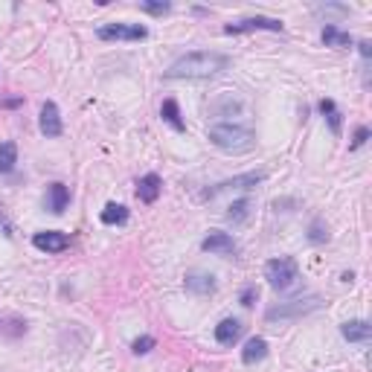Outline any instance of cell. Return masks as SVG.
I'll list each match as a JSON object with an SVG mask.
<instances>
[{"mask_svg":"<svg viewBox=\"0 0 372 372\" xmlns=\"http://www.w3.org/2000/svg\"><path fill=\"white\" fill-rule=\"evenodd\" d=\"M201 247L207 250V253H212V256H233L236 253V242H233V236L230 233H209V236L201 242Z\"/></svg>","mask_w":372,"mask_h":372,"instance_id":"obj_9","label":"cell"},{"mask_svg":"<svg viewBox=\"0 0 372 372\" xmlns=\"http://www.w3.org/2000/svg\"><path fill=\"white\" fill-rule=\"evenodd\" d=\"M230 67V58L215 50H198L174 58L166 70V79H209V76L221 73Z\"/></svg>","mask_w":372,"mask_h":372,"instance_id":"obj_1","label":"cell"},{"mask_svg":"<svg viewBox=\"0 0 372 372\" xmlns=\"http://www.w3.org/2000/svg\"><path fill=\"white\" fill-rule=\"evenodd\" d=\"M308 242L311 244H323V242H329V227L323 224V219H315L308 224Z\"/></svg>","mask_w":372,"mask_h":372,"instance_id":"obj_24","label":"cell"},{"mask_svg":"<svg viewBox=\"0 0 372 372\" xmlns=\"http://www.w3.org/2000/svg\"><path fill=\"white\" fill-rule=\"evenodd\" d=\"M323 44L326 47H335V50H349L352 44H355V41H352V35L349 32H343V29H338L335 24H329L326 29H323Z\"/></svg>","mask_w":372,"mask_h":372,"instance_id":"obj_17","label":"cell"},{"mask_svg":"<svg viewBox=\"0 0 372 372\" xmlns=\"http://www.w3.org/2000/svg\"><path fill=\"white\" fill-rule=\"evenodd\" d=\"M18 163V146L15 143H0V174H9Z\"/></svg>","mask_w":372,"mask_h":372,"instance_id":"obj_22","label":"cell"},{"mask_svg":"<svg viewBox=\"0 0 372 372\" xmlns=\"http://www.w3.org/2000/svg\"><path fill=\"white\" fill-rule=\"evenodd\" d=\"M265 181V172H244V174H236V178H230V181H221V184H215L212 189L204 192V198H215L219 192H227V189H250V186H256Z\"/></svg>","mask_w":372,"mask_h":372,"instance_id":"obj_7","label":"cell"},{"mask_svg":"<svg viewBox=\"0 0 372 372\" xmlns=\"http://www.w3.org/2000/svg\"><path fill=\"white\" fill-rule=\"evenodd\" d=\"M265 280L270 282V288L277 291H285L297 282V262L291 256H280V259H270L265 265Z\"/></svg>","mask_w":372,"mask_h":372,"instance_id":"obj_4","label":"cell"},{"mask_svg":"<svg viewBox=\"0 0 372 372\" xmlns=\"http://www.w3.org/2000/svg\"><path fill=\"white\" fill-rule=\"evenodd\" d=\"M340 335L349 340V343H369L372 338V329L366 320H349L340 326Z\"/></svg>","mask_w":372,"mask_h":372,"instance_id":"obj_15","label":"cell"},{"mask_svg":"<svg viewBox=\"0 0 372 372\" xmlns=\"http://www.w3.org/2000/svg\"><path fill=\"white\" fill-rule=\"evenodd\" d=\"M128 221V209L123 207V204H105V209H102V224H108V227H113V224H125Z\"/></svg>","mask_w":372,"mask_h":372,"instance_id":"obj_21","label":"cell"},{"mask_svg":"<svg viewBox=\"0 0 372 372\" xmlns=\"http://www.w3.org/2000/svg\"><path fill=\"white\" fill-rule=\"evenodd\" d=\"M320 297L317 294H308V297H300V300H291V303H280V305H273L268 308V320L270 323H277V320H297L303 315H311V311H317L320 308Z\"/></svg>","mask_w":372,"mask_h":372,"instance_id":"obj_3","label":"cell"},{"mask_svg":"<svg viewBox=\"0 0 372 372\" xmlns=\"http://www.w3.org/2000/svg\"><path fill=\"white\" fill-rule=\"evenodd\" d=\"M366 140H369V128H366V125H358V128H355V134H352V143H349V149L355 151V149H361Z\"/></svg>","mask_w":372,"mask_h":372,"instance_id":"obj_26","label":"cell"},{"mask_svg":"<svg viewBox=\"0 0 372 372\" xmlns=\"http://www.w3.org/2000/svg\"><path fill=\"white\" fill-rule=\"evenodd\" d=\"M239 300H242V305H244V308H250L253 303L259 300V288H256V285H247V288L242 291V297H239Z\"/></svg>","mask_w":372,"mask_h":372,"instance_id":"obj_27","label":"cell"},{"mask_svg":"<svg viewBox=\"0 0 372 372\" xmlns=\"http://www.w3.org/2000/svg\"><path fill=\"white\" fill-rule=\"evenodd\" d=\"M259 29H268V32H282V21L280 18H265V15H253V18H239V21H230L224 27L227 35H242V32H259Z\"/></svg>","mask_w":372,"mask_h":372,"instance_id":"obj_5","label":"cell"},{"mask_svg":"<svg viewBox=\"0 0 372 372\" xmlns=\"http://www.w3.org/2000/svg\"><path fill=\"white\" fill-rule=\"evenodd\" d=\"M38 125H41V134H44V137H62L64 125H62V111H58L55 102H44Z\"/></svg>","mask_w":372,"mask_h":372,"instance_id":"obj_10","label":"cell"},{"mask_svg":"<svg viewBox=\"0 0 372 372\" xmlns=\"http://www.w3.org/2000/svg\"><path fill=\"white\" fill-rule=\"evenodd\" d=\"M160 116H163V120H166L174 131H184V128H186L184 120H181V108H178V102H174V99H163V105H160Z\"/></svg>","mask_w":372,"mask_h":372,"instance_id":"obj_20","label":"cell"},{"mask_svg":"<svg viewBox=\"0 0 372 372\" xmlns=\"http://www.w3.org/2000/svg\"><path fill=\"white\" fill-rule=\"evenodd\" d=\"M140 9L143 12H149V15H166V12H172V4H140Z\"/></svg>","mask_w":372,"mask_h":372,"instance_id":"obj_28","label":"cell"},{"mask_svg":"<svg viewBox=\"0 0 372 372\" xmlns=\"http://www.w3.org/2000/svg\"><path fill=\"white\" fill-rule=\"evenodd\" d=\"M239 338H242V323L236 317H227V320H221L219 326H215V340H219L221 346H233Z\"/></svg>","mask_w":372,"mask_h":372,"instance_id":"obj_14","label":"cell"},{"mask_svg":"<svg viewBox=\"0 0 372 372\" xmlns=\"http://www.w3.org/2000/svg\"><path fill=\"white\" fill-rule=\"evenodd\" d=\"M320 113L326 116V123H329V128H331V131H335V134H340V125H343V113L338 111L335 99H320Z\"/></svg>","mask_w":372,"mask_h":372,"instance_id":"obj_19","label":"cell"},{"mask_svg":"<svg viewBox=\"0 0 372 372\" xmlns=\"http://www.w3.org/2000/svg\"><path fill=\"white\" fill-rule=\"evenodd\" d=\"M0 335H6V338H21V335H27V320L24 317H15V315H4V317H0Z\"/></svg>","mask_w":372,"mask_h":372,"instance_id":"obj_18","label":"cell"},{"mask_svg":"<svg viewBox=\"0 0 372 372\" xmlns=\"http://www.w3.org/2000/svg\"><path fill=\"white\" fill-rule=\"evenodd\" d=\"M32 244L41 250V253H62L70 247V236L62 230H44V233H35Z\"/></svg>","mask_w":372,"mask_h":372,"instance_id":"obj_8","label":"cell"},{"mask_svg":"<svg viewBox=\"0 0 372 372\" xmlns=\"http://www.w3.org/2000/svg\"><path fill=\"white\" fill-rule=\"evenodd\" d=\"M265 358H268V340L265 338H250L244 343V349H242V361L247 366H253V364H259Z\"/></svg>","mask_w":372,"mask_h":372,"instance_id":"obj_16","label":"cell"},{"mask_svg":"<svg viewBox=\"0 0 372 372\" xmlns=\"http://www.w3.org/2000/svg\"><path fill=\"white\" fill-rule=\"evenodd\" d=\"M358 50H361V55H364V58H369V55H372V44H369V41H361V44H358Z\"/></svg>","mask_w":372,"mask_h":372,"instance_id":"obj_29","label":"cell"},{"mask_svg":"<svg viewBox=\"0 0 372 372\" xmlns=\"http://www.w3.org/2000/svg\"><path fill=\"white\" fill-rule=\"evenodd\" d=\"M160 192H163V181H160V174H143L140 181H137V198H140L143 204H154L160 198Z\"/></svg>","mask_w":372,"mask_h":372,"instance_id":"obj_11","label":"cell"},{"mask_svg":"<svg viewBox=\"0 0 372 372\" xmlns=\"http://www.w3.org/2000/svg\"><path fill=\"white\" fill-rule=\"evenodd\" d=\"M67 204H70V189L64 184H50V189H47V209L53 215H62L67 209Z\"/></svg>","mask_w":372,"mask_h":372,"instance_id":"obj_13","label":"cell"},{"mask_svg":"<svg viewBox=\"0 0 372 372\" xmlns=\"http://www.w3.org/2000/svg\"><path fill=\"white\" fill-rule=\"evenodd\" d=\"M186 291L195 297H209V294H215V277L207 270H192L186 273Z\"/></svg>","mask_w":372,"mask_h":372,"instance_id":"obj_12","label":"cell"},{"mask_svg":"<svg viewBox=\"0 0 372 372\" xmlns=\"http://www.w3.org/2000/svg\"><path fill=\"white\" fill-rule=\"evenodd\" d=\"M247 215H250V201H247V198L233 201V204L227 207V221H230V224H244Z\"/></svg>","mask_w":372,"mask_h":372,"instance_id":"obj_23","label":"cell"},{"mask_svg":"<svg viewBox=\"0 0 372 372\" xmlns=\"http://www.w3.org/2000/svg\"><path fill=\"white\" fill-rule=\"evenodd\" d=\"M207 137L215 149L230 151V154H244L256 146V134L239 123H215V125H209Z\"/></svg>","mask_w":372,"mask_h":372,"instance_id":"obj_2","label":"cell"},{"mask_svg":"<svg viewBox=\"0 0 372 372\" xmlns=\"http://www.w3.org/2000/svg\"><path fill=\"white\" fill-rule=\"evenodd\" d=\"M154 346H158V340H154L151 335H143V338H137V340L131 343V352H134V355H149Z\"/></svg>","mask_w":372,"mask_h":372,"instance_id":"obj_25","label":"cell"},{"mask_svg":"<svg viewBox=\"0 0 372 372\" xmlns=\"http://www.w3.org/2000/svg\"><path fill=\"white\" fill-rule=\"evenodd\" d=\"M96 35H99L102 41H143L149 29L140 24H105L96 29Z\"/></svg>","mask_w":372,"mask_h":372,"instance_id":"obj_6","label":"cell"}]
</instances>
